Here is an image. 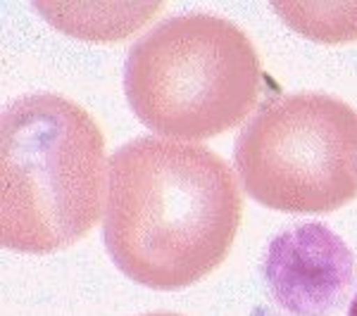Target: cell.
Segmentation results:
<instances>
[{"label":"cell","mask_w":357,"mask_h":316,"mask_svg":"<svg viewBox=\"0 0 357 316\" xmlns=\"http://www.w3.org/2000/svg\"><path fill=\"white\" fill-rule=\"evenodd\" d=\"M350 316H357V295H355L353 304H350Z\"/></svg>","instance_id":"obj_6"},{"label":"cell","mask_w":357,"mask_h":316,"mask_svg":"<svg viewBox=\"0 0 357 316\" xmlns=\"http://www.w3.org/2000/svg\"><path fill=\"white\" fill-rule=\"evenodd\" d=\"M255 316H272V314H267V312H264V309H260V312H257Z\"/></svg>","instance_id":"obj_7"},{"label":"cell","mask_w":357,"mask_h":316,"mask_svg":"<svg viewBox=\"0 0 357 316\" xmlns=\"http://www.w3.org/2000/svg\"><path fill=\"white\" fill-rule=\"evenodd\" d=\"M143 316H181V314H169V312H153V314H143Z\"/></svg>","instance_id":"obj_5"},{"label":"cell","mask_w":357,"mask_h":316,"mask_svg":"<svg viewBox=\"0 0 357 316\" xmlns=\"http://www.w3.org/2000/svg\"><path fill=\"white\" fill-rule=\"evenodd\" d=\"M236 169L252 200L324 214L357 198V112L324 93L276 95L236 138Z\"/></svg>","instance_id":"obj_4"},{"label":"cell","mask_w":357,"mask_h":316,"mask_svg":"<svg viewBox=\"0 0 357 316\" xmlns=\"http://www.w3.org/2000/svg\"><path fill=\"white\" fill-rule=\"evenodd\" d=\"M105 138L82 105L55 93L10 102L0 124V243L45 255L100 216Z\"/></svg>","instance_id":"obj_2"},{"label":"cell","mask_w":357,"mask_h":316,"mask_svg":"<svg viewBox=\"0 0 357 316\" xmlns=\"http://www.w3.org/2000/svg\"><path fill=\"white\" fill-rule=\"evenodd\" d=\"M262 65L243 29L210 13L176 15L126 55L124 93L148 129L203 141L238 126L262 93Z\"/></svg>","instance_id":"obj_3"},{"label":"cell","mask_w":357,"mask_h":316,"mask_svg":"<svg viewBox=\"0 0 357 316\" xmlns=\"http://www.w3.org/2000/svg\"><path fill=\"white\" fill-rule=\"evenodd\" d=\"M107 169L102 243L126 278L178 290L227 260L243 200L220 155L146 136L119 148Z\"/></svg>","instance_id":"obj_1"}]
</instances>
